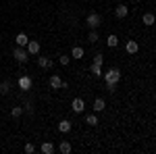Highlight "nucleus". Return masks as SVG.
Masks as SVG:
<instances>
[{"mask_svg": "<svg viewBox=\"0 0 156 154\" xmlns=\"http://www.w3.org/2000/svg\"><path fill=\"white\" fill-rule=\"evenodd\" d=\"M100 23H102V17H100L98 13H90V15H87V19H85V25H87L90 29L100 27Z\"/></svg>", "mask_w": 156, "mask_h": 154, "instance_id": "nucleus-1", "label": "nucleus"}, {"mask_svg": "<svg viewBox=\"0 0 156 154\" xmlns=\"http://www.w3.org/2000/svg\"><path fill=\"white\" fill-rule=\"evenodd\" d=\"M119 79H121V71L119 69H108L106 73H104V81L106 83H119Z\"/></svg>", "mask_w": 156, "mask_h": 154, "instance_id": "nucleus-2", "label": "nucleus"}, {"mask_svg": "<svg viewBox=\"0 0 156 154\" xmlns=\"http://www.w3.org/2000/svg\"><path fill=\"white\" fill-rule=\"evenodd\" d=\"M12 56H15V60L17 63H27V59H29V52L27 50H23V48H15V52H12Z\"/></svg>", "mask_w": 156, "mask_h": 154, "instance_id": "nucleus-3", "label": "nucleus"}, {"mask_svg": "<svg viewBox=\"0 0 156 154\" xmlns=\"http://www.w3.org/2000/svg\"><path fill=\"white\" fill-rule=\"evenodd\" d=\"M52 65H54V60L50 56H37V67L40 69H52Z\"/></svg>", "mask_w": 156, "mask_h": 154, "instance_id": "nucleus-4", "label": "nucleus"}, {"mask_svg": "<svg viewBox=\"0 0 156 154\" xmlns=\"http://www.w3.org/2000/svg\"><path fill=\"white\" fill-rule=\"evenodd\" d=\"M17 85H19L21 90H31V77H29V75H21L19 81H17Z\"/></svg>", "mask_w": 156, "mask_h": 154, "instance_id": "nucleus-5", "label": "nucleus"}, {"mask_svg": "<svg viewBox=\"0 0 156 154\" xmlns=\"http://www.w3.org/2000/svg\"><path fill=\"white\" fill-rule=\"evenodd\" d=\"M71 108H73V113H83V108H85V102L81 100V98H75L71 102Z\"/></svg>", "mask_w": 156, "mask_h": 154, "instance_id": "nucleus-6", "label": "nucleus"}, {"mask_svg": "<svg viewBox=\"0 0 156 154\" xmlns=\"http://www.w3.org/2000/svg\"><path fill=\"white\" fill-rule=\"evenodd\" d=\"M27 52L36 56L37 52H40V42H37V40H29V42H27Z\"/></svg>", "mask_w": 156, "mask_h": 154, "instance_id": "nucleus-7", "label": "nucleus"}, {"mask_svg": "<svg viewBox=\"0 0 156 154\" xmlns=\"http://www.w3.org/2000/svg\"><path fill=\"white\" fill-rule=\"evenodd\" d=\"M125 50H127L129 54H137V50H140V44H137L135 40H127V44H125Z\"/></svg>", "mask_w": 156, "mask_h": 154, "instance_id": "nucleus-8", "label": "nucleus"}, {"mask_svg": "<svg viewBox=\"0 0 156 154\" xmlns=\"http://www.w3.org/2000/svg\"><path fill=\"white\" fill-rule=\"evenodd\" d=\"M71 129H73V123L69 121V119H65V121H60V123H58V131H60V133H69Z\"/></svg>", "mask_w": 156, "mask_h": 154, "instance_id": "nucleus-9", "label": "nucleus"}, {"mask_svg": "<svg viewBox=\"0 0 156 154\" xmlns=\"http://www.w3.org/2000/svg\"><path fill=\"white\" fill-rule=\"evenodd\" d=\"M115 15H117V19H125V17L129 15V6L119 4V6H117V11H115Z\"/></svg>", "mask_w": 156, "mask_h": 154, "instance_id": "nucleus-10", "label": "nucleus"}, {"mask_svg": "<svg viewBox=\"0 0 156 154\" xmlns=\"http://www.w3.org/2000/svg\"><path fill=\"white\" fill-rule=\"evenodd\" d=\"M60 85H62L60 75H52V77H50V88H52V90H60Z\"/></svg>", "mask_w": 156, "mask_h": 154, "instance_id": "nucleus-11", "label": "nucleus"}, {"mask_svg": "<svg viewBox=\"0 0 156 154\" xmlns=\"http://www.w3.org/2000/svg\"><path fill=\"white\" fill-rule=\"evenodd\" d=\"M104 108H106V102H104V98H96V100H94V110H96V113H102Z\"/></svg>", "mask_w": 156, "mask_h": 154, "instance_id": "nucleus-12", "label": "nucleus"}, {"mask_svg": "<svg viewBox=\"0 0 156 154\" xmlns=\"http://www.w3.org/2000/svg\"><path fill=\"white\" fill-rule=\"evenodd\" d=\"M142 21H144V25H148V27H150V25L156 23V17L152 15V13H146L144 17H142Z\"/></svg>", "mask_w": 156, "mask_h": 154, "instance_id": "nucleus-13", "label": "nucleus"}, {"mask_svg": "<svg viewBox=\"0 0 156 154\" xmlns=\"http://www.w3.org/2000/svg\"><path fill=\"white\" fill-rule=\"evenodd\" d=\"M58 150H60V154H69L73 148H71V144L67 142V140H62V142H60V146H58Z\"/></svg>", "mask_w": 156, "mask_h": 154, "instance_id": "nucleus-14", "label": "nucleus"}, {"mask_svg": "<svg viewBox=\"0 0 156 154\" xmlns=\"http://www.w3.org/2000/svg\"><path fill=\"white\" fill-rule=\"evenodd\" d=\"M71 59H83V48H81V46H75L71 50Z\"/></svg>", "mask_w": 156, "mask_h": 154, "instance_id": "nucleus-15", "label": "nucleus"}, {"mask_svg": "<svg viewBox=\"0 0 156 154\" xmlns=\"http://www.w3.org/2000/svg\"><path fill=\"white\" fill-rule=\"evenodd\" d=\"M90 71H92V75H94V77H100V75H102V65H96V63H92Z\"/></svg>", "mask_w": 156, "mask_h": 154, "instance_id": "nucleus-16", "label": "nucleus"}, {"mask_svg": "<svg viewBox=\"0 0 156 154\" xmlns=\"http://www.w3.org/2000/svg\"><path fill=\"white\" fill-rule=\"evenodd\" d=\"M40 150H42L44 154H52V152H54V146H52V142H44Z\"/></svg>", "mask_w": 156, "mask_h": 154, "instance_id": "nucleus-17", "label": "nucleus"}, {"mask_svg": "<svg viewBox=\"0 0 156 154\" xmlns=\"http://www.w3.org/2000/svg\"><path fill=\"white\" fill-rule=\"evenodd\" d=\"M27 42H29V38L25 34H17V46H27Z\"/></svg>", "mask_w": 156, "mask_h": 154, "instance_id": "nucleus-18", "label": "nucleus"}, {"mask_svg": "<svg viewBox=\"0 0 156 154\" xmlns=\"http://www.w3.org/2000/svg\"><path fill=\"white\" fill-rule=\"evenodd\" d=\"M106 44H108V46H110V48H115V46H117V44H119V38L115 36V34H110V36L106 38Z\"/></svg>", "mask_w": 156, "mask_h": 154, "instance_id": "nucleus-19", "label": "nucleus"}, {"mask_svg": "<svg viewBox=\"0 0 156 154\" xmlns=\"http://www.w3.org/2000/svg\"><path fill=\"white\" fill-rule=\"evenodd\" d=\"M85 123H87L90 127H96L98 125V117L96 115H87V117H85Z\"/></svg>", "mask_w": 156, "mask_h": 154, "instance_id": "nucleus-20", "label": "nucleus"}, {"mask_svg": "<svg viewBox=\"0 0 156 154\" xmlns=\"http://www.w3.org/2000/svg\"><path fill=\"white\" fill-rule=\"evenodd\" d=\"M9 92H11V81L4 79V81L0 83V94H9Z\"/></svg>", "mask_w": 156, "mask_h": 154, "instance_id": "nucleus-21", "label": "nucleus"}, {"mask_svg": "<svg viewBox=\"0 0 156 154\" xmlns=\"http://www.w3.org/2000/svg\"><path fill=\"white\" fill-rule=\"evenodd\" d=\"M87 42H90V44H96V42H98V31H96V29H92V31H90Z\"/></svg>", "mask_w": 156, "mask_h": 154, "instance_id": "nucleus-22", "label": "nucleus"}, {"mask_svg": "<svg viewBox=\"0 0 156 154\" xmlns=\"http://www.w3.org/2000/svg\"><path fill=\"white\" fill-rule=\"evenodd\" d=\"M11 115H12L15 119H17V117H21V115H23V108H21V106H15V108L11 110Z\"/></svg>", "mask_w": 156, "mask_h": 154, "instance_id": "nucleus-23", "label": "nucleus"}, {"mask_svg": "<svg viewBox=\"0 0 156 154\" xmlns=\"http://www.w3.org/2000/svg\"><path fill=\"white\" fill-rule=\"evenodd\" d=\"M58 63H60V65H62V67H67V65L71 63V56H67V54H62V56H60V59H58Z\"/></svg>", "mask_w": 156, "mask_h": 154, "instance_id": "nucleus-24", "label": "nucleus"}, {"mask_svg": "<svg viewBox=\"0 0 156 154\" xmlns=\"http://www.w3.org/2000/svg\"><path fill=\"white\" fill-rule=\"evenodd\" d=\"M23 150H25L27 154H34V152H36V146H34V144H25Z\"/></svg>", "mask_w": 156, "mask_h": 154, "instance_id": "nucleus-25", "label": "nucleus"}, {"mask_svg": "<svg viewBox=\"0 0 156 154\" xmlns=\"http://www.w3.org/2000/svg\"><path fill=\"white\" fill-rule=\"evenodd\" d=\"M94 63H96V65H104V56H102V54H96V56H94Z\"/></svg>", "mask_w": 156, "mask_h": 154, "instance_id": "nucleus-26", "label": "nucleus"}, {"mask_svg": "<svg viewBox=\"0 0 156 154\" xmlns=\"http://www.w3.org/2000/svg\"><path fill=\"white\" fill-rule=\"evenodd\" d=\"M115 88H117L115 83H106V90H108V92H115Z\"/></svg>", "mask_w": 156, "mask_h": 154, "instance_id": "nucleus-27", "label": "nucleus"}, {"mask_svg": "<svg viewBox=\"0 0 156 154\" xmlns=\"http://www.w3.org/2000/svg\"><path fill=\"white\" fill-rule=\"evenodd\" d=\"M23 110H27V113H34V106H31V104H29V102H27V106H25Z\"/></svg>", "mask_w": 156, "mask_h": 154, "instance_id": "nucleus-28", "label": "nucleus"}]
</instances>
